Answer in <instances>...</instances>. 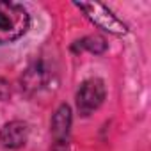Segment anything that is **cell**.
I'll return each instance as SVG.
<instances>
[{"label":"cell","instance_id":"1","mask_svg":"<svg viewBox=\"0 0 151 151\" xmlns=\"http://www.w3.org/2000/svg\"><path fill=\"white\" fill-rule=\"evenodd\" d=\"M30 25V16L23 6L0 0V45L22 37Z\"/></svg>","mask_w":151,"mask_h":151},{"label":"cell","instance_id":"2","mask_svg":"<svg viewBox=\"0 0 151 151\" xmlns=\"http://www.w3.org/2000/svg\"><path fill=\"white\" fill-rule=\"evenodd\" d=\"M80 11H84V14L100 29L103 30H109L110 34H116V36H124L128 32L126 25L123 22H119L105 6L98 4V2H75Z\"/></svg>","mask_w":151,"mask_h":151},{"label":"cell","instance_id":"3","mask_svg":"<svg viewBox=\"0 0 151 151\" xmlns=\"http://www.w3.org/2000/svg\"><path fill=\"white\" fill-rule=\"evenodd\" d=\"M105 100V86L100 78L86 80L77 91V109L82 116L93 114Z\"/></svg>","mask_w":151,"mask_h":151},{"label":"cell","instance_id":"4","mask_svg":"<svg viewBox=\"0 0 151 151\" xmlns=\"http://www.w3.org/2000/svg\"><path fill=\"white\" fill-rule=\"evenodd\" d=\"M27 135H29V128L25 123L11 121L0 130V142L7 149H16L27 142Z\"/></svg>","mask_w":151,"mask_h":151},{"label":"cell","instance_id":"5","mask_svg":"<svg viewBox=\"0 0 151 151\" xmlns=\"http://www.w3.org/2000/svg\"><path fill=\"white\" fill-rule=\"evenodd\" d=\"M69 126H71V109L68 105H60L52 119V133L57 144H62L68 140Z\"/></svg>","mask_w":151,"mask_h":151},{"label":"cell","instance_id":"6","mask_svg":"<svg viewBox=\"0 0 151 151\" xmlns=\"http://www.w3.org/2000/svg\"><path fill=\"white\" fill-rule=\"evenodd\" d=\"M77 46H78L80 50H89V52H93V53H101V52L107 48V43H105V39L100 37V36H87V37H84L82 41H78Z\"/></svg>","mask_w":151,"mask_h":151}]
</instances>
